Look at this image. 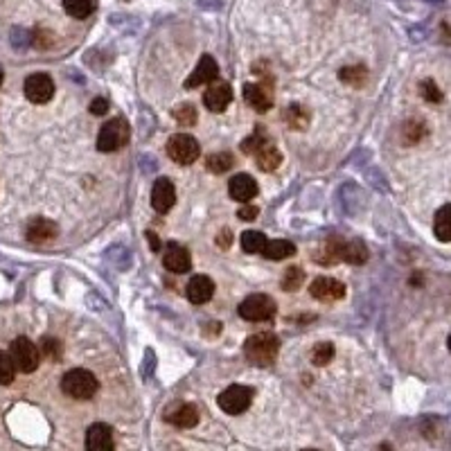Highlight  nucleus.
Here are the masks:
<instances>
[{"label": "nucleus", "mask_w": 451, "mask_h": 451, "mask_svg": "<svg viewBox=\"0 0 451 451\" xmlns=\"http://www.w3.org/2000/svg\"><path fill=\"white\" fill-rule=\"evenodd\" d=\"M277 350H280V341L271 331H260V334L248 336L244 343V354L248 364L258 368H267L277 359Z\"/></svg>", "instance_id": "1"}, {"label": "nucleus", "mask_w": 451, "mask_h": 451, "mask_svg": "<svg viewBox=\"0 0 451 451\" xmlns=\"http://www.w3.org/2000/svg\"><path fill=\"white\" fill-rule=\"evenodd\" d=\"M100 383L95 379V375L86 368H75L68 370L61 379V391L73 397V400H90L92 395L97 393Z\"/></svg>", "instance_id": "2"}, {"label": "nucleus", "mask_w": 451, "mask_h": 451, "mask_svg": "<svg viewBox=\"0 0 451 451\" xmlns=\"http://www.w3.org/2000/svg\"><path fill=\"white\" fill-rule=\"evenodd\" d=\"M129 136H131V129H129V122L124 120V117H113V120H109L97 136V149L100 152H117L122 149L124 144L129 142Z\"/></svg>", "instance_id": "3"}, {"label": "nucleus", "mask_w": 451, "mask_h": 451, "mask_svg": "<svg viewBox=\"0 0 451 451\" xmlns=\"http://www.w3.org/2000/svg\"><path fill=\"white\" fill-rule=\"evenodd\" d=\"M11 354V361H14L16 370L23 375H30L38 368V361H41V350H38L34 343L28 336H18L14 339L9 348Z\"/></svg>", "instance_id": "4"}, {"label": "nucleus", "mask_w": 451, "mask_h": 451, "mask_svg": "<svg viewBox=\"0 0 451 451\" xmlns=\"http://www.w3.org/2000/svg\"><path fill=\"white\" fill-rule=\"evenodd\" d=\"M240 316L244 318V321H250V323H262V321H269V318L275 316L277 307H275V300L267 294H253L248 296L246 300H242L240 304Z\"/></svg>", "instance_id": "5"}, {"label": "nucleus", "mask_w": 451, "mask_h": 451, "mask_svg": "<svg viewBox=\"0 0 451 451\" xmlns=\"http://www.w3.org/2000/svg\"><path fill=\"white\" fill-rule=\"evenodd\" d=\"M167 156L176 165H192L201 156V147H198L196 138L188 134H176L167 140Z\"/></svg>", "instance_id": "6"}, {"label": "nucleus", "mask_w": 451, "mask_h": 451, "mask_svg": "<svg viewBox=\"0 0 451 451\" xmlns=\"http://www.w3.org/2000/svg\"><path fill=\"white\" fill-rule=\"evenodd\" d=\"M219 408L228 415H240L250 406L253 402V388L242 386V383H235V386H228L221 395H219Z\"/></svg>", "instance_id": "7"}, {"label": "nucleus", "mask_w": 451, "mask_h": 451, "mask_svg": "<svg viewBox=\"0 0 451 451\" xmlns=\"http://www.w3.org/2000/svg\"><path fill=\"white\" fill-rule=\"evenodd\" d=\"M244 97L248 106L258 113H267L273 106V84L271 79H264V82H250L244 86Z\"/></svg>", "instance_id": "8"}, {"label": "nucleus", "mask_w": 451, "mask_h": 451, "mask_svg": "<svg viewBox=\"0 0 451 451\" xmlns=\"http://www.w3.org/2000/svg\"><path fill=\"white\" fill-rule=\"evenodd\" d=\"M55 95V82L46 73H36L25 79V97L32 104H46Z\"/></svg>", "instance_id": "9"}, {"label": "nucleus", "mask_w": 451, "mask_h": 451, "mask_svg": "<svg viewBox=\"0 0 451 451\" xmlns=\"http://www.w3.org/2000/svg\"><path fill=\"white\" fill-rule=\"evenodd\" d=\"M230 102H233V88H230L228 82H212L203 92V104H206V109L212 111V113L226 111Z\"/></svg>", "instance_id": "10"}, {"label": "nucleus", "mask_w": 451, "mask_h": 451, "mask_svg": "<svg viewBox=\"0 0 451 451\" xmlns=\"http://www.w3.org/2000/svg\"><path fill=\"white\" fill-rule=\"evenodd\" d=\"M115 449V437L113 429L109 424L97 422L88 427L86 431V451H113Z\"/></svg>", "instance_id": "11"}, {"label": "nucleus", "mask_w": 451, "mask_h": 451, "mask_svg": "<svg viewBox=\"0 0 451 451\" xmlns=\"http://www.w3.org/2000/svg\"><path fill=\"white\" fill-rule=\"evenodd\" d=\"M217 77H219L217 61L212 59L210 55H203L201 59H198L194 73L185 79V88H196L201 84H212V82H217Z\"/></svg>", "instance_id": "12"}, {"label": "nucleus", "mask_w": 451, "mask_h": 451, "mask_svg": "<svg viewBox=\"0 0 451 451\" xmlns=\"http://www.w3.org/2000/svg\"><path fill=\"white\" fill-rule=\"evenodd\" d=\"M176 203V188L174 183H171L169 179H158L154 183V190H152V206L156 212H161V215H165V212L171 210V206Z\"/></svg>", "instance_id": "13"}, {"label": "nucleus", "mask_w": 451, "mask_h": 451, "mask_svg": "<svg viewBox=\"0 0 451 451\" xmlns=\"http://www.w3.org/2000/svg\"><path fill=\"white\" fill-rule=\"evenodd\" d=\"M309 294L321 302L341 300L346 296V287H343V282L334 280V277H316L309 287Z\"/></svg>", "instance_id": "14"}, {"label": "nucleus", "mask_w": 451, "mask_h": 451, "mask_svg": "<svg viewBox=\"0 0 451 451\" xmlns=\"http://www.w3.org/2000/svg\"><path fill=\"white\" fill-rule=\"evenodd\" d=\"M163 264L165 269L171 273H185L190 271L192 267V258H190V250L183 248L181 244H169L165 255H163Z\"/></svg>", "instance_id": "15"}, {"label": "nucleus", "mask_w": 451, "mask_h": 451, "mask_svg": "<svg viewBox=\"0 0 451 451\" xmlns=\"http://www.w3.org/2000/svg\"><path fill=\"white\" fill-rule=\"evenodd\" d=\"M185 294H188L190 302L203 304V302H208L212 296H215V282H212L208 275H194L192 280L188 282Z\"/></svg>", "instance_id": "16"}, {"label": "nucleus", "mask_w": 451, "mask_h": 451, "mask_svg": "<svg viewBox=\"0 0 451 451\" xmlns=\"http://www.w3.org/2000/svg\"><path fill=\"white\" fill-rule=\"evenodd\" d=\"M228 192H230V196L235 198V201L246 203V201H250V198L258 194V183H255L253 176H248V174H237L228 183Z\"/></svg>", "instance_id": "17"}, {"label": "nucleus", "mask_w": 451, "mask_h": 451, "mask_svg": "<svg viewBox=\"0 0 451 451\" xmlns=\"http://www.w3.org/2000/svg\"><path fill=\"white\" fill-rule=\"evenodd\" d=\"M59 233L57 228V223L55 221H50V219H43V217H38V219H32L30 226H28V240L32 244H46L50 240H55Z\"/></svg>", "instance_id": "18"}, {"label": "nucleus", "mask_w": 451, "mask_h": 451, "mask_svg": "<svg viewBox=\"0 0 451 451\" xmlns=\"http://www.w3.org/2000/svg\"><path fill=\"white\" fill-rule=\"evenodd\" d=\"M165 420L179 429H192L198 422V410H196L194 404H179L176 408L169 410V413L165 415Z\"/></svg>", "instance_id": "19"}, {"label": "nucleus", "mask_w": 451, "mask_h": 451, "mask_svg": "<svg viewBox=\"0 0 451 451\" xmlns=\"http://www.w3.org/2000/svg\"><path fill=\"white\" fill-rule=\"evenodd\" d=\"M312 120V113L304 109L302 104H291L289 109L285 111V122L289 129H294V131H302V129H307Z\"/></svg>", "instance_id": "20"}, {"label": "nucleus", "mask_w": 451, "mask_h": 451, "mask_svg": "<svg viewBox=\"0 0 451 451\" xmlns=\"http://www.w3.org/2000/svg\"><path fill=\"white\" fill-rule=\"evenodd\" d=\"M341 260L348 264H364L368 260V248L361 240L343 242L341 244Z\"/></svg>", "instance_id": "21"}, {"label": "nucleus", "mask_w": 451, "mask_h": 451, "mask_svg": "<svg viewBox=\"0 0 451 451\" xmlns=\"http://www.w3.org/2000/svg\"><path fill=\"white\" fill-rule=\"evenodd\" d=\"M433 233L440 242H451V203L442 206L435 212L433 219Z\"/></svg>", "instance_id": "22"}, {"label": "nucleus", "mask_w": 451, "mask_h": 451, "mask_svg": "<svg viewBox=\"0 0 451 451\" xmlns=\"http://www.w3.org/2000/svg\"><path fill=\"white\" fill-rule=\"evenodd\" d=\"M255 161H258V167L262 171H275L277 167H280L282 163V154L277 152L273 144H264V147L255 154Z\"/></svg>", "instance_id": "23"}, {"label": "nucleus", "mask_w": 451, "mask_h": 451, "mask_svg": "<svg viewBox=\"0 0 451 451\" xmlns=\"http://www.w3.org/2000/svg\"><path fill=\"white\" fill-rule=\"evenodd\" d=\"M296 253V246L287 242V240H273V242H267V246H264L262 255L267 260H287Z\"/></svg>", "instance_id": "24"}, {"label": "nucleus", "mask_w": 451, "mask_h": 451, "mask_svg": "<svg viewBox=\"0 0 451 451\" xmlns=\"http://www.w3.org/2000/svg\"><path fill=\"white\" fill-rule=\"evenodd\" d=\"M339 79L350 86H364L368 79V70L366 65H346V68L339 70Z\"/></svg>", "instance_id": "25"}, {"label": "nucleus", "mask_w": 451, "mask_h": 451, "mask_svg": "<svg viewBox=\"0 0 451 451\" xmlns=\"http://www.w3.org/2000/svg\"><path fill=\"white\" fill-rule=\"evenodd\" d=\"M206 165H208V169L212 171V174H226L228 169H233L235 158H233V154H228V152L212 154V156H208Z\"/></svg>", "instance_id": "26"}, {"label": "nucleus", "mask_w": 451, "mask_h": 451, "mask_svg": "<svg viewBox=\"0 0 451 451\" xmlns=\"http://www.w3.org/2000/svg\"><path fill=\"white\" fill-rule=\"evenodd\" d=\"M63 9L73 18H88L95 5H92V0H63Z\"/></svg>", "instance_id": "27"}, {"label": "nucleus", "mask_w": 451, "mask_h": 451, "mask_svg": "<svg viewBox=\"0 0 451 451\" xmlns=\"http://www.w3.org/2000/svg\"><path fill=\"white\" fill-rule=\"evenodd\" d=\"M267 242L269 240L264 237V233H258V230H246L242 235V248L246 250V253H262Z\"/></svg>", "instance_id": "28"}, {"label": "nucleus", "mask_w": 451, "mask_h": 451, "mask_svg": "<svg viewBox=\"0 0 451 451\" xmlns=\"http://www.w3.org/2000/svg\"><path fill=\"white\" fill-rule=\"evenodd\" d=\"M304 282V271L300 267H289L282 275V289L285 291H298Z\"/></svg>", "instance_id": "29"}, {"label": "nucleus", "mask_w": 451, "mask_h": 451, "mask_svg": "<svg viewBox=\"0 0 451 451\" xmlns=\"http://www.w3.org/2000/svg\"><path fill=\"white\" fill-rule=\"evenodd\" d=\"M16 373H18V370H16L14 361H11V354L9 352H0V383L7 386V383L14 381Z\"/></svg>", "instance_id": "30"}, {"label": "nucleus", "mask_w": 451, "mask_h": 451, "mask_svg": "<svg viewBox=\"0 0 451 451\" xmlns=\"http://www.w3.org/2000/svg\"><path fill=\"white\" fill-rule=\"evenodd\" d=\"M334 359V346L331 343H318L312 350V364L314 366H327Z\"/></svg>", "instance_id": "31"}, {"label": "nucleus", "mask_w": 451, "mask_h": 451, "mask_svg": "<svg viewBox=\"0 0 451 451\" xmlns=\"http://www.w3.org/2000/svg\"><path fill=\"white\" fill-rule=\"evenodd\" d=\"M174 120L181 124V127H192L196 124V109L192 104H181L174 109Z\"/></svg>", "instance_id": "32"}, {"label": "nucleus", "mask_w": 451, "mask_h": 451, "mask_svg": "<svg viewBox=\"0 0 451 451\" xmlns=\"http://www.w3.org/2000/svg\"><path fill=\"white\" fill-rule=\"evenodd\" d=\"M424 136H427V127H424L422 120H408L404 124V138H406V142H418Z\"/></svg>", "instance_id": "33"}, {"label": "nucleus", "mask_w": 451, "mask_h": 451, "mask_svg": "<svg viewBox=\"0 0 451 451\" xmlns=\"http://www.w3.org/2000/svg\"><path fill=\"white\" fill-rule=\"evenodd\" d=\"M420 95L431 102V104H440L442 102V90L437 88V84L433 82V79H427V82L420 84Z\"/></svg>", "instance_id": "34"}, {"label": "nucleus", "mask_w": 451, "mask_h": 451, "mask_svg": "<svg viewBox=\"0 0 451 451\" xmlns=\"http://www.w3.org/2000/svg\"><path fill=\"white\" fill-rule=\"evenodd\" d=\"M264 144H269V138L260 131V134H253L248 140H244L242 152H246V154H250V156H255V154L264 147Z\"/></svg>", "instance_id": "35"}, {"label": "nucleus", "mask_w": 451, "mask_h": 451, "mask_svg": "<svg viewBox=\"0 0 451 451\" xmlns=\"http://www.w3.org/2000/svg\"><path fill=\"white\" fill-rule=\"evenodd\" d=\"M41 354H48L52 361H57L59 356H61V346H59V341L46 336V339L41 341Z\"/></svg>", "instance_id": "36"}, {"label": "nucleus", "mask_w": 451, "mask_h": 451, "mask_svg": "<svg viewBox=\"0 0 451 451\" xmlns=\"http://www.w3.org/2000/svg\"><path fill=\"white\" fill-rule=\"evenodd\" d=\"M106 111H109V100L95 97V100L90 102V113H92V115H104Z\"/></svg>", "instance_id": "37"}, {"label": "nucleus", "mask_w": 451, "mask_h": 451, "mask_svg": "<svg viewBox=\"0 0 451 451\" xmlns=\"http://www.w3.org/2000/svg\"><path fill=\"white\" fill-rule=\"evenodd\" d=\"M258 208L255 206H244V208H240L237 210V217H240L242 221H253L255 217H258Z\"/></svg>", "instance_id": "38"}, {"label": "nucleus", "mask_w": 451, "mask_h": 451, "mask_svg": "<svg viewBox=\"0 0 451 451\" xmlns=\"http://www.w3.org/2000/svg\"><path fill=\"white\" fill-rule=\"evenodd\" d=\"M230 240H233L230 230H228V228H223V230L219 233V237H217V244H219L221 248H228V246H230Z\"/></svg>", "instance_id": "39"}, {"label": "nucleus", "mask_w": 451, "mask_h": 451, "mask_svg": "<svg viewBox=\"0 0 451 451\" xmlns=\"http://www.w3.org/2000/svg\"><path fill=\"white\" fill-rule=\"evenodd\" d=\"M147 240L152 244V250H161V240H158L154 230H147Z\"/></svg>", "instance_id": "40"}, {"label": "nucleus", "mask_w": 451, "mask_h": 451, "mask_svg": "<svg viewBox=\"0 0 451 451\" xmlns=\"http://www.w3.org/2000/svg\"><path fill=\"white\" fill-rule=\"evenodd\" d=\"M3 79H5V75H3V70H0V86H3Z\"/></svg>", "instance_id": "41"}, {"label": "nucleus", "mask_w": 451, "mask_h": 451, "mask_svg": "<svg viewBox=\"0 0 451 451\" xmlns=\"http://www.w3.org/2000/svg\"><path fill=\"white\" fill-rule=\"evenodd\" d=\"M447 348L451 350V334H449V339H447Z\"/></svg>", "instance_id": "42"}, {"label": "nucleus", "mask_w": 451, "mask_h": 451, "mask_svg": "<svg viewBox=\"0 0 451 451\" xmlns=\"http://www.w3.org/2000/svg\"><path fill=\"white\" fill-rule=\"evenodd\" d=\"M302 451H318V449H302Z\"/></svg>", "instance_id": "43"}]
</instances>
